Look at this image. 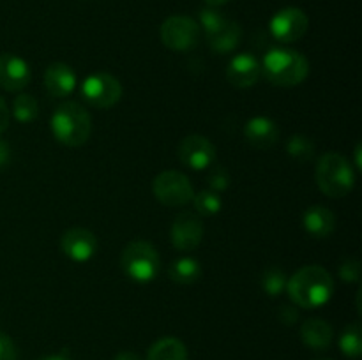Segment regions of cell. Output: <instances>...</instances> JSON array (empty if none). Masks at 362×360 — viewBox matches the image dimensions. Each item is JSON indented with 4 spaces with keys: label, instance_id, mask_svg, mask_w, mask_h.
I'll return each instance as SVG.
<instances>
[{
    "label": "cell",
    "instance_id": "1",
    "mask_svg": "<svg viewBox=\"0 0 362 360\" xmlns=\"http://www.w3.org/2000/svg\"><path fill=\"white\" fill-rule=\"evenodd\" d=\"M286 292L296 306L317 309L331 300L334 293V281L324 267L308 265L288 279Z\"/></svg>",
    "mask_w": 362,
    "mask_h": 360
},
{
    "label": "cell",
    "instance_id": "2",
    "mask_svg": "<svg viewBox=\"0 0 362 360\" xmlns=\"http://www.w3.org/2000/svg\"><path fill=\"white\" fill-rule=\"evenodd\" d=\"M49 129L59 143L67 147H80L92 133V120L81 104L67 101L53 112Z\"/></svg>",
    "mask_w": 362,
    "mask_h": 360
},
{
    "label": "cell",
    "instance_id": "3",
    "mask_svg": "<svg viewBox=\"0 0 362 360\" xmlns=\"http://www.w3.org/2000/svg\"><path fill=\"white\" fill-rule=\"evenodd\" d=\"M262 73L271 83L279 87H296L303 83L310 73V62L296 49L276 48L265 53L260 64Z\"/></svg>",
    "mask_w": 362,
    "mask_h": 360
},
{
    "label": "cell",
    "instance_id": "4",
    "mask_svg": "<svg viewBox=\"0 0 362 360\" xmlns=\"http://www.w3.org/2000/svg\"><path fill=\"white\" fill-rule=\"evenodd\" d=\"M317 184L322 193L329 198H343L352 193L356 173L349 159L336 152H327L317 164Z\"/></svg>",
    "mask_w": 362,
    "mask_h": 360
},
{
    "label": "cell",
    "instance_id": "5",
    "mask_svg": "<svg viewBox=\"0 0 362 360\" xmlns=\"http://www.w3.org/2000/svg\"><path fill=\"white\" fill-rule=\"evenodd\" d=\"M120 267L131 281L144 284L158 277L161 270V258L152 244L145 240H134L122 251Z\"/></svg>",
    "mask_w": 362,
    "mask_h": 360
},
{
    "label": "cell",
    "instance_id": "6",
    "mask_svg": "<svg viewBox=\"0 0 362 360\" xmlns=\"http://www.w3.org/2000/svg\"><path fill=\"white\" fill-rule=\"evenodd\" d=\"M200 25L207 35L209 46L214 53H230L239 46L243 39V28L237 21L228 20L225 14L212 7L200 11Z\"/></svg>",
    "mask_w": 362,
    "mask_h": 360
},
{
    "label": "cell",
    "instance_id": "7",
    "mask_svg": "<svg viewBox=\"0 0 362 360\" xmlns=\"http://www.w3.org/2000/svg\"><path fill=\"white\" fill-rule=\"evenodd\" d=\"M152 193L166 207H184L194 196L189 179L175 169L159 173L152 182Z\"/></svg>",
    "mask_w": 362,
    "mask_h": 360
},
{
    "label": "cell",
    "instance_id": "8",
    "mask_svg": "<svg viewBox=\"0 0 362 360\" xmlns=\"http://www.w3.org/2000/svg\"><path fill=\"white\" fill-rule=\"evenodd\" d=\"M161 41L173 52H189L200 41V25L189 16H170L161 25Z\"/></svg>",
    "mask_w": 362,
    "mask_h": 360
},
{
    "label": "cell",
    "instance_id": "9",
    "mask_svg": "<svg viewBox=\"0 0 362 360\" xmlns=\"http://www.w3.org/2000/svg\"><path fill=\"white\" fill-rule=\"evenodd\" d=\"M81 95L94 108H112L122 97V85L113 74L95 73L90 74L81 83Z\"/></svg>",
    "mask_w": 362,
    "mask_h": 360
},
{
    "label": "cell",
    "instance_id": "10",
    "mask_svg": "<svg viewBox=\"0 0 362 360\" xmlns=\"http://www.w3.org/2000/svg\"><path fill=\"white\" fill-rule=\"evenodd\" d=\"M269 27L272 37L279 42H296L308 32L310 20L299 7H285L272 16Z\"/></svg>",
    "mask_w": 362,
    "mask_h": 360
},
{
    "label": "cell",
    "instance_id": "11",
    "mask_svg": "<svg viewBox=\"0 0 362 360\" xmlns=\"http://www.w3.org/2000/svg\"><path fill=\"white\" fill-rule=\"evenodd\" d=\"M179 159L184 166L194 169V172H204L212 166L216 161V147L211 140L200 134H189L184 138L179 145Z\"/></svg>",
    "mask_w": 362,
    "mask_h": 360
},
{
    "label": "cell",
    "instance_id": "12",
    "mask_svg": "<svg viewBox=\"0 0 362 360\" xmlns=\"http://www.w3.org/2000/svg\"><path fill=\"white\" fill-rule=\"evenodd\" d=\"M204 239V222L194 212H180L172 224V244L179 251H193Z\"/></svg>",
    "mask_w": 362,
    "mask_h": 360
},
{
    "label": "cell",
    "instance_id": "13",
    "mask_svg": "<svg viewBox=\"0 0 362 360\" xmlns=\"http://www.w3.org/2000/svg\"><path fill=\"white\" fill-rule=\"evenodd\" d=\"M60 249L69 260L76 263L88 261L98 251V239L87 228H71L60 239Z\"/></svg>",
    "mask_w": 362,
    "mask_h": 360
},
{
    "label": "cell",
    "instance_id": "14",
    "mask_svg": "<svg viewBox=\"0 0 362 360\" xmlns=\"http://www.w3.org/2000/svg\"><path fill=\"white\" fill-rule=\"evenodd\" d=\"M30 66L14 53L0 55V87L7 92H20L30 83Z\"/></svg>",
    "mask_w": 362,
    "mask_h": 360
},
{
    "label": "cell",
    "instance_id": "15",
    "mask_svg": "<svg viewBox=\"0 0 362 360\" xmlns=\"http://www.w3.org/2000/svg\"><path fill=\"white\" fill-rule=\"evenodd\" d=\"M262 74L260 62L250 53H239L233 56L226 69V78L232 85L239 88L253 87Z\"/></svg>",
    "mask_w": 362,
    "mask_h": 360
},
{
    "label": "cell",
    "instance_id": "16",
    "mask_svg": "<svg viewBox=\"0 0 362 360\" xmlns=\"http://www.w3.org/2000/svg\"><path fill=\"white\" fill-rule=\"evenodd\" d=\"M244 138L251 147L258 150H267L278 141L279 127L269 116H253L244 126Z\"/></svg>",
    "mask_w": 362,
    "mask_h": 360
},
{
    "label": "cell",
    "instance_id": "17",
    "mask_svg": "<svg viewBox=\"0 0 362 360\" xmlns=\"http://www.w3.org/2000/svg\"><path fill=\"white\" fill-rule=\"evenodd\" d=\"M45 87L53 97H67L76 88V74L67 64L55 62L46 69Z\"/></svg>",
    "mask_w": 362,
    "mask_h": 360
},
{
    "label": "cell",
    "instance_id": "18",
    "mask_svg": "<svg viewBox=\"0 0 362 360\" xmlns=\"http://www.w3.org/2000/svg\"><path fill=\"white\" fill-rule=\"evenodd\" d=\"M303 226L315 239H327L336 228V215L324 205H313L303 214Z\"/></svg>",
    "mask_w": 362,
    "mask_h": 360
},
{
    "label": "cell",
    "instance_id": "19",
    "mask_svg": "<svg viewBox=\"0 0 362 360\" xmlns=\"http://www.w3.org/2000/svg\"><path fill=\"white\" fill-rule=\"evenodd\" d=\"M332 337H334V330L331 325L320 318H311L306 320L300 327V339L308 348L315 349V352H324L332 344Z\"/></svg>",
    "mask_w": 362,
    "mask_h": 360
},
{
    "label": "cell",
    "instance_id": "20",
    "mask_svg": "<svg viewBox=\"0 0 362 360\" xmlns=\"http://www.w3.org/2000/svg\"><path fill=\"white\" fill-rule=\"evenodd\" d=\"M147 360H187V349L177 337H163L148 348Z\"/></svg>",
    "mask_w": 362,
    "mask_h": 360
},
{
    "label": "cell",
    "instance_id": "21",
    "mask_svg": "<svg viewBox=\"0 0 362 360\" xmlns=\"http://www.w3.org/2000/svg\"><path fill=\"white\" fill-rule=\"evenodd\" d=\"M168 275L173 282L179 284H193L202 277V265L197 258L182 256L172 261L168 267Z\"/></svg>",
    "mask_w": 362,
    "mask_h": 360
},
{
    "label": "cell",
    "instance_id": "22",
    "mask_svg": "<svg viewBox=\"0 0 362 360\" xmlns=\"http://www.w3.org/2000/svg\"><path fill=\"white\" fill-rule=\"evenodd\" d=\"M339 348H341L343 355L350 356V359H359L362 355V328L359 321H354L343 330L341 337H339Z\"/></svg>",
    "mask_w": 362,
    "mask_h": 360
},
{
    "label": "cell",
    "instance_id": "23",
    "mask_svg": "<svg viewBox=\"0 0 362 360\" xmlns=\"http://www.w3.org/2000/svg\"><path fill=\"white\" fill-rule=\"evenodd\" d=\"M13 115L21 124H28L35 120L39 115L37 99L30 94H20L13 102Z\"/></svg>",
    "mask_w": 362,
    "mask_h": 360
},
{
    "label": "cell",
    "instance_id": "24",
    "mask_svg": "<svg viewBox=\"0 0 362 360\" xmlns=\"http://www.w3.org/2000/svg\"><path fill=\"white\" fill-rule=\"evenodd\" d=\"M286 152H288L290 157H293L296 161H310L315 155V145L306 134H293L290 136V140L286 141Z\"/></svg>",
    "mask_w": 362,
    "mask_h": 360
},
{
    "label": "cell",
    "instance_id": "25",
    "mask_svg": "<svg viewBox=\"0 0 362 360\" xmlns=\"http://www.w3.org/2000/svg\"><path fill=\"white\" fill-rule=\"evenodd\" d=\"M194 210L200 215H214L221 210L223 200L218 193L214 191H202V193L194 194L193 200Z\"/></svg>",
    "mask_w": 362,
    "mask_h": 360
},
{
    "label": "cell",
    "instance_id": "26",
    "mask_svg": "<svg viewBox=\"0 0 362 360\" xmlns=\"http://www.w3.org/2000/svg\"><path fill=\"white\" fill-rule=\"evenodd\" d=\"M286 282L288 277L285 275V272L278 267H271L264 272L262 275V288L265 289V293L271 296L281 295L286 289Z\"/></svg>",
    "mask_w": 362,
    "mask_h": 360
},
{
    "label": "cell",
    "instance_id": "27",
    "mask_svg": "<svg viewBox=\"0 0 362 360\" xmlns=\"http://www.w3.org/2000/svg\"><path fill=\"white\" fill-rule=\"evenodd\" d=\"M209 186L214 193H223L230 186V173L225 166H214L209 169Z\"/></svg>",
    "mask_w": 362,
    "mask_h": 360
},
{
    "label": "cell",
    "instance_id": "28",
    "mask_svg": "<svg viewBox=\"0 0 362 360\" xmlns=\"http://www.w3.org/2000/svg\"><path fill=\"white\" fill-rule=\"evenodd\" d=\"M339 277L345 282H357L361 277V263L356 258H346L339 265Z\"/></svg>",
    "mask_w": 362,
    "mask_h": 360
},
{
    "label": "cell",
    "instance_id": "29",
    "mask_svg": "<svg viewBox=\"0 0 362 360\" xmlns=\"http://www.w3.org/2000/svg\"><path fill=\"white\" fill-rule=\"evenodd\" d=\"M0 360H16V346L4 332H0Z\"/></svg>",
    "mask_w": 362,
    "mask_h": 360
},
{
    "label": "cell",
    "instance_id": "30",
    "mask_svg": "<svg viewBox=\"0 0 362 360\" xmlns=\"http://www.w3.org/2000/svg\"><path fill=\"white\" fill-rule=\"evenodd\" d=\"M278 316L285 325H293L297 320H299V313H297L296 307L292 306H281Z\"/></svg>",
    "mask_w": 362,
    "mask_h": 360
},
{
    "label": "cell",
    "instance_id": "31",
    "mask_svg": "<svg viewBox=\"0 0 362 360\" xmlns=\"http://www.w3.org/2000/svg\"><path fill=\"white\" fill-rule=\"evenodd\" d=\"M9 119H11L9 108H7L6 101L0 97V134H2L7 127H9Z\"/></svg>",
    "mask_w": 362,
    "mask_h": 360
},
{
    "label": "cell",
    "instance_id": "32",
    "mask_svg": "<svg viewBox=\"0 0 362 360\" xmlns=\"http://www.w3.org/2000/svg\"><path fill=\"white\" fill-rule=\"evenodd\" d=\"M11 159V148L4 140H0V169L6 168Z\"/></svg>",
    "mask_w": 362,
    "mask_h": 360
},
{
    "label": "cell",
    "instance_id": "33",
    "mask_svg": "<svg viewBox=\"0 0 362 360\" xmlns=\"http://www.w3.org/2000/svg\"><path fill=\"white\" fill-rule=\"evenodd\" d=\"M113 360H141V356L134 352H120L117 353Z\"/></svg>",
    "mask_w": 362,
    "mask_h": 360
},
{
    "label": "cell",
    "instance_id": "34",
    "mask_svg": "<svg viewBox=\"0 0 362 360\" xmlns=\"http://www.w3.org/2000/svg\"><path fill=\"white\" fill-rule=\"evenodd\" d=\"M39 360H69V356L66 355H48V356H42Z\"/></svg>",
    "mask_w": 362,
    "mask_h": 360
},
{
    "label": "cell",
    "instance_id": "35",
    "mask_svg": "<svg viewBox=\"0 0 362 360\" xmlns=\"http://www.w3.org/2000/svg\"><path fill=\"white\" fill-rule=\"evenodd\" d=\"M207 4H211V6H223V4L230 2V0H205Z\"/></svg>",
    "mask_w": 362,
    "mask_h": 360
},
{
    "label": "cell",
    "instance_id": "36",
    "mask_svg": "<svg viewBox=\"0 0 362 360\" xmlns=\"http://www.w3.org/2000/svg\"><path fill=\"white\" fill-rule=\"evenodd\" d=\"M361 145H357V148H356V166L357 168H361Z\"/></svg>",
    "mask_w": 362,
    "mask_h": 360
},
{
    "label": "cell",
    "instance_id": "37",
    "mask_svg": "<svg viewBox=\"0 0 362 360\" xmlns=\"http://www.w3.org/2000/svg\"><path fill=\"white\" fill-rule=\"evenodd\" d=\"M315 360H331V359H325V356H320V359H315Z\"/></svg>",
    "mask_w": 362,
    "mask_h": 360
}]
</instances>
